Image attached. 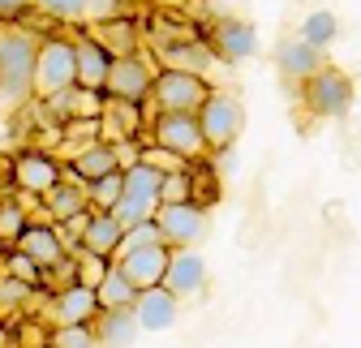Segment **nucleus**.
Instances as JSON below:
<instances>
[{"mask_svg": "<svg viewBox=\"0 0 361 348\" xmlns=\"http://www.w3.org/2000/svg\"><path fill=\"white\" fill-rule=\"evenodd\" d=\"M43 35L18 26V22H0V95L22 104L35 95V56H39Z\"/></svg>", "mask_w": 361, "mask_h": 348, "instance_id": "nucleus-1", "label": "nucleus"}, {"mask_svg": "<svg viewBox=\"0 0 361 348\" xmlns=\"http://www.w3.org/2000/svg\"><path fill=\"white\" fill-rule=\"evenodd\" d=\"M78 86V52H73V39L65 35H48L39 43V56H35V95L48 104L65 91Z\"/></svg>", "mask_w": 361, "mask_h": 348, "instance_id": "nucleus-2", "label": "nucleus"}, {"mask_svg": "<svg viewBox=\"0 0 361 348\" xmlns=\"http://www.w3.org/2000/svg\"><path fill=\"white\" fill-rule=\"evenodd\" d=\"M198 125H202L207 151H228V147L241 138L245 108H241V99L228 95V91H211V99L198 108Z\"/></svg>", "mask_w": 361, "mask_h": 348, "instance_id": "nucleus-3", "label": "nucleus"}, {"mask_svg": "<svg viewBox=\"0 0 361 348\" xmlns=\"http://www.w3.org/2000/svg\"><path fill=\"white\" fill-rule=\"evenodd\" d=\"M151 99L159 104V112L198 116V108L211 99V86H207V77H194V73L159 69V77H155V86H151Z\"/></svg>", "mask_w": 361, "mask_h": 348, "instance_id": "nucleus-4", "label": "nucleus"}, {"mask_svg": "<svg viewBox=\"0 0 361 348\" xmlns=\"http://www.w3.org/2000/svg\"><path fill=\"white\" fill-rule=\"evenodd\" d=\"M305 108L314 116H344L353 108V77L336 65H323L305 82Z\"/></svg>", "mask_w": 361, "mask_h": 348, "instance_id": "nucleus-5", "label": "nucleus"}, {"mask_svg": "<svg viewBox=\"0 0 361 348\" xmlns=\"http://www.w3.org/2000/svg\"><path fill=\"white\" fill-rule=\"evenodd\" d=\"M155 224L168 249H194L207 237V211L198 202H176V206H155Z\"/></svg>", "mask_w": 361, "mask_h": 348, "instance_id": "nucleus-6", "label": "nucleus"}, {"mask_svg": "<svg viewBox=\"0 0 361 348\" xmlns=\"http://www.w3.org/2000/svg\"><path fill=\"white\" fill-rule=\"evenodd\" d=\"M155 142H159V151H168L176 159H202L207 155L202 125H198V116H185V112H159L155 116Z\"/></svg>", "mask_w": 361, "mask_h": 348, "instance_id": "nucleus-7", "label": "nucleus"}, {"mask_svg": "<svg viewBox=\"0 0 361 348\" xmlns=\"http://www.w3.org/2000/svg\"><path fill=\"white\" fill-rule=\"evenodd\" d=\"M155 86V73L142 56H125V61H112L108 69V82H104V99H121V104H142Z\"/></svg>", "mask_w": 361, "mask_h": 348, "instance_id": "nucleus-8", "label": "nucleus"}, {"mask_svg": "<svg viewBox=\"0 0 361 348\" xmlns=\"http://www.w3.org/2000/svg\"><path fill=\"white\" fill-rule=\"evenodd\" d=\"M61 172H65V168H61L56 159L39 155V151H26V155L13 159L9 177H13V185H18L22 194H30V198H48V194L61 185Z\"/></svg>", "mask_w": 361, "mask_h": 348, "instance_id": "nucleus-9", "label": "nucleus"}, {"mask_svg": "<svg viewBox=\"0 0 361 348\" xmlns=\"http://www.w3.org/2000/svg\"><path fill=\"white\" fill-rule=\"evenodd\" d=\"M211 52H215V61H228V65H241V61H250L254 56V48H258V35H254V26L250 22H241V18H224V22H215V30H211Z\"/></svg>", "mask_w": 361, "mask_h": 348, "instance_id": "nucleus-10", "label": "nucleus"}, {"mask_svg": "<svg viewBox=\"0 0 361 348\" xmlns=\"http://www.w3.org/2000/svg\"><path fill=\"white\" fill-rule=\"evenodd\" d=\"M13 249H18L22 258H30L39 271H52V267H61L65 258H69V249H65L61 232H56V228H48V224H26V232L18 237V245H13Z\"/></svg>", "mask_w": 361, "mask_h": 348, "instance_id": "nucleus-11", "label": "nucleus"}, {"mask_svg": "<svg viewBox=\"0 0 361 348\" xmlns=\"http://www.w3.org/2000/svg\"><path fill=\"white\" fill-rule=\"evenodd\" d=\"M168 258H172V249L159 241V245H147V249H133V254H125V258H116V267L133 280V288H159L164 284V275H168Z\"/></svg>", "mask_w": 361, "mask_h": 348, "instance_id": "nucleus-12", "label": "nucleus"}, {"mask_svg": "<svg viewBox=\"0 0 361 348\" xmlns=\"http://www.w3.org/2000/svg\"><path fill=\"white\" fill-rule=\"evenodd\" d=\"M155 56H159V65H164V69L194 73V77H202V73L211 69V61H215L211 43H207V39H198V35H190V39H172L168 48H155Z\"/></svg>", "mask_w": 361, "mask_h": 348, "instance_id": "nucleus-13", "label": "nucleus"}, {"mask_svg": "<svg viewBox=\"0 0 361 348\" xmlns=\"http://www.w3.org/2000/svg\"><path fill=\"white\" fill-rule=\"evenodd\" d=\"M90 318H99V297L90 288L69 284V288L52 292V323L56 327H90Z\"/></svg>", "mask_w": 361, "mask_h": 348, "instance_id": "nucleus-14", "label": "nucleus"}, {"mask_svg": "<svg viewBox=\"0 0 361 348\" xmlns=\"http://www.w3.org/2000/svg\"><path fill=\"white\" fill-rule=\"evenodd\" d=\"M202 284H207V263H202L194 249H176V254L168 258V275H164L159 288H168V292L180 301V297H198Z\"/></svg>", "mask_w": 361, "mask_h": 348, "instance_id": "nucleus-15", "label": "nucleus"}, {"mask_svg": "<svg viewBox=\"0 0 361 348\" xmlns=\"http://www.w3.org/2000/svg\"><path fill=\"white\" fill-rule=\"evenodd\" d=\"M276 69H280L284 77H293V82H297V77L310 82L314 73L323 69V52H314L301 35H284V39L276 43Z\"/></svg>", "mask_w": 361, "mask_h": 348, "instance_id": "nucleus-16", "label": "nucleus"}, {"mask_svg": "<svg viewBox=\"0 0 361 348\" xmlns=\"http://www.w3.org/2000/svg\"><path fill=\"white\" fill-rule=\"evenodd\" d=\"M73 52H78V86H82V91L104 95V82H108L112 56H108L90 35H78V39H73Z\"/></svg>", "mask_w": 361, "mask_h": 348, "instance_id": "nucleus-17", "label": "nucleus"}, {"mask_svg": "<svg viewBox=\"0 0 361 348\" xmlns=\"http://www.w3.org/2000/svg\"><path fill=\"white\" fill-rule=\"evenodd\" d=\"M116 245H121V228L112 215L104 211H86V224H82V237H78V254H95V258H116Z\"/></svg>", "mask_w": 361, "mask_h": 348, "instance_id": "nucleus-18", "label": "nucleus"}, {"mask_svg": "<svg viewBox=\"0 0 361 348\" xmlns=\"http://www.w3.org/2000/svg\"><path fill=\"white\" fill-rule=\"evenodd\" d=\"M69 172H73L82 185H90V181L108 177V172H121V151H116L112 142H86V147L69 159Z\"/></svg>", "mask_w": 361, "mask_h": 348, "instance_id": "nucleus-19", "label": "nucleus"}, {"mask_svg": "<svg viewBox=\"0 0 361 348\" xmlns=\"http://www.w3.org/2000/svg\"><path fill=\"white\" fill-rule=\"evenodd\" d=\"M133 318H138L142 331H164L176 323V297L168 288H142L138 301H133Z\"/></svg>", "mask_w": 361, "mask_h": 348, "instance_id": "nucleus-20", "label": "nucleus"}, {"mask_svg": "<svg viewBox=\"0 0 361 348\" xmlns=\"http://www.w3.org/2000/svg\"><path fill=\"white\" fill-rule=\"evenodd\" d=\"M43 202H48V211L56 215V224H69V220H78V215L90 211V202H86V185L73 177L69 168L61 172V185H56L48 198H43Z\"/></svg>", "mask_w": 361, "mask_h": 348, "instance_id": "nucleus-21", "label": "nucleus"}, {"mask_svg": "<svg viewBox=\"0 0 361 348\" xmlns=\"http://www.w3.org/2000/svg\"><path fill=\"white\" fill-rule=\"evenodd\" d=\"M90 39L112 56V61H125V56H138V26L125 22V18H112V22H99L90 26Z\"/></svg>", "mask_w": 361, "mask_h": 348, "instance_id": "nucleus-22", "label": "nucleus"}, {"mask_svg": "<svg viewBox=\"0 0 361 348\" xmlns=\"http://www.w3.org/2000/svg\"><path fill=\"white\" fill-rule=\"evenodd\" d=\"M138 318H133V310H99L95 318V340L104 348H129L133 340H138Z\"/></svg>", "mask_w": 361, "mask_h": 348, "instance_id": "nucleus-23", "label": "nucleus"}, {"mask_svg": "<svg viewBox=\"0 0 361 348\" xmlns=\"http://www.w3.org/2000/svg\"><path fill=\"white\" fill-rule=\"evenodd\" d=\"M121 172H125V198H138V202H151V206H159L164 168H155V163L138 159V163H129V168H121Z\"/></svg>", "mask_w": 361, "mask_h": 348, "instance_id": "nucleus-24", "label": "nucleus"}, {"mask_svg": "<svg viewBox=\"0 0 361 348\" xmlns=\"http://www.w3.org/2000/svg\"><path fill=\"white\" fill-rule=\"evenodd\" d=\"M48 108H52L56 116H69V120H104V95L82 91V86H73V91L48 99Z\"/></svg>", "mask_w": 361, "mask_h": 348, "instance_id": "nucleus-25", "label": "nucleus"}, {"mask_svg": "<svg viewBox=\"0 0 361 348\" xmlns=\"http://www.w3.org/2000/svg\"><path fill=\"white\" fill-rule=\"evenodd\" d=\"M95 297H99V310H133V301H138V288H133V280L112 263L108 275H104V284L95 288Z\"/></svg>", "mask_w": 361, "mask_h": 348, "instance_id": "nucleus-26", "label": "nucleus"}, {"mask_svg": "<svg viewBox=\"0 0 361 348\" xmlns=\"http://www.w3.org/2000/svg\"><path fill=\"white\" fill-rule=\"evenodd\" d=\"M121 194H125V172H108V177L86 185V202L95 206V211H104V215L121 202Z\"/></svg>", "mask_w": 361, "mask_h": 348, "instance_id": "nucleus-27", "label": "nucleus"}, {"mask_svg": "<svg viewBox=\"0 0 361 348\" xmlns=\"http://www.w3.org/2000/svg\"><path fill=\"white\" fill-rule=\"evenodd\" d=\"M336 30H340V26H336V13H331V9H314V13L301 22V39L310 43L314 52H323L327 43L336 39Z\"/></svg>", "mask_w": 361, "mask_h": 348, "instance_id": "nucleus-28", "label": "nucleus"}, {"mask_svg": "<svg viewBox=\"0 0 361 348\" xmlns=\"http://www.w3.org/2000/svg\"><path fill=\"white\" fill-rule=\"evenodd\" d=\"M108 215L116 220V228H121V232H129V228H138V224L155 220V206H151V202H138V198H125V194H121V202H116Z\"/></svg>", "mask_w": 361, "mask_h": 348, "instance_id": "nucleus-29", "label": "nucleus"}, {"mask_svg": "<svg viewBox=\"0 0 361 348\" xmlns=\"http://www.w3.org/2000/svg\"><path fill=\"white\" fill-rule=\"evenodd\" d=\"M104 120L116 129L121 138H133V134H138V125H142V112H138V104H121V99H112V104H104Z\"/></svg>", "mask_w": 361, "mask_h": 348, "instance_id": "nucleus-30", "label": "nucleus"}, {"mask_svg": "<svg viewBox=\"0 0 361 348\" xmlns=\"http://www.w3.org/2000/svg\"><path fill=\"white\" fill-rule=\"evenodd\" d=\"M108 267H112L108 258H95V254H73V284H82V288L95 292V288L104 284Z\"/></svg>", "mask_w": 361, "mask_h": 348, "instance_id": "nucleus-31", "label": "nucleus"}, {"mask_svg": "<svg viewBox=\"0 0 361 348\" xmlns=\"http://www.w3.org/2000/svg\"><path fill=\"white\" fill-rule=\"evenodd\" d=\"M176 202H194V177L190 172H164L159 206H176Z\"/></svg>", "mask_w": 361, "mask_h": 348, "instance_id": "nucleus-32", "label": "nucleus"}, {"mask_svg": "<svg viewBox=\"0 0 361 348\" xmlns=\"http://www.w3.org/2000/svg\"><path fill=\"white\" fill-rule=\"evenodd\" d=\"M159 241H164V237H159V224H155V220H147V224H138V228L121 232L116 258H125V254H133V249H147V245H159Z\"/></svg>", "mask_w": 361, "mask_h": 348, "instance_id": "nucleus-33", "label": "nucleus"}, {"mask_svg": "<svg viewBox=\"0 0 361 348\" xmlns=\"http://www.w3.org/2000/svg\"><path fill=\"white\" fill-rule=\"evenodd\" d=\"M48 348H99L95 327H52Z\"/></svg>", "mask_w": 361, "mask_h": 348, "instance_id": "nucleus-34", "label": "nucleus"}, {"mask_svg": "<svg viewBox=\"0 0 361 348\" xmlns=\"http://www.w3.org/2000/svg\"><path fill=\"white\" fill-rule=\"evenodd\" d=\"M26 232V211L18 202H0V245H18V237Z\"/></svg>", "mask_w": 361, "mask_h": 348, "instance_id": "nucleus-35", "label": "nucleus"}, {"mask_svg": "<svg viewBox=\"0 0 361 348\" xmlns=\"http://www.w3.org/2000/svg\"><path fill=\"white\" fill-rule=\"evenodd\" d=\"M35 9L56 22H78V18H86V0H35Z\"/></svg>", "mask_w": 361, "mask_h": 348, "instance_id": "nucleus-36", "label": "nucleus"}, {"mask_svg": "<svg viewBox=\"0 0 361 348\" xmlns=\"http://www.w3.org/2000/svg\"><path fill=\"white\" fill-rule=\"evenodd\" d=\"M30 297V284L13 280V275H0V314H18V306Z\"/></svg>", "mask_w": 361, "mask_h": 348, "instance_id": "nucleus-37", "label": "nucleus"}, {"mask_svg": "<svg viewBox=\"0 0 361 348\" xmlns=\"http://www.w3.org/2000/svg\"><path fill=\"white\" fill-rule=\"evenodd\" d=\"M9 275H13V280H22V284H30V288H39V284H43V271L30 263V258H22L18 249H9Z\"/></svg>", "mask_w": 361, "mask_h": 348, "instance_id": "nucleus-38", "label": "nucleus"}, {"mask_svg": "<svg viewBox=\"0 0 361 348\" xmlns=\"http://www.w3.org/2000/svg\"><path fill=\"white\" fill-rule=\"evenodd\" d=\"M86 18H90V26H99V22L125 18V5L121 0H86Z\"/></svg>", "mask_w": 361, "mask_h": 348, "instance_id": "nucleus-39", "label": "nucleus"}, {"mask_svg": "<svg viewBox=\"0 0 361 348\" xmlns=\"http://www.w3.org/2000/svg\"><path fill=\"white\" fill-rule=\"evenodd\" d=\"M26 9H35V0H0V22H18Z\"/></svg>", "mask_w": 361, "mask_h": 348, "instance_id": "nucleus-40", "label": "nucleus"}, {"mask_svg": "<svg viewBox=\"0 0 361 348\" xmlns=\"http://www.w3.org/2000/svg\"><path fill=\"white\" fill-rule=\"evenodd\" d=\"M0 348H5V327H0Z\"/></svg>", "mask_w": 361, "mask_h": 348, "instance_id": "nucleus-41", "label": "nucleus"}, {"mask_svg": "<svg viewBox=\"0 0 361 348\" xmlns=\"http://www.w3.org/2000/svg\"><path fill=\"white\" fill-rule=\"evenodd\" d=\"M43 348H48V344H43Z\"/></svg>", "mask_w": 361, "mask_h": 348, "instance_id": "nucleus-42", "label": "nucleus"}]
</instances>
